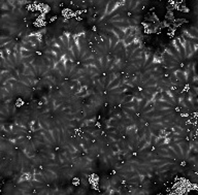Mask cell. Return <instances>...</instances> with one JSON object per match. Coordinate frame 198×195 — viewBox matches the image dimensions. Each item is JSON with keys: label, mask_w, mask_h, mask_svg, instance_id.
Listing matches in <instances>:
<instances>
[{"label": "cell", "mask_w": 198, "mask_h": 195, "mask_svg": "<svg viewBox=\"0 0 198 195\" xmlns=\"http://www.w3.org/2000/svg\"><path fill=\"white\" fill-rule=\"evenodd\" d=\"M61 40H62V42L64 43V46L66 49H69V34L68 33H65L62 35V37H61Z\"/></svg>", "instance_id": "1"}, {"label": "cell", "mask_w": 198, "mask_h": 195, "mask_svg": "<svg viewBox=\"0 0 198 195\" xmlns=\"http://www.w3.org/2000/svg\"><path fill=\"white\" fill-rule=\"evenodd\" d=\"M116 5H117V2H115V1H112V2H110V5H109V7L106 8V13H111L114 9H116Z\"/></svg>", "instance_id": "3"}, {"label": "cell", "mask_w": 198, "mask_h": 195, "mask_svg": "<svg viewBox=\"0 0 198 195\" xmlns=\"http://www.w3.org/2000/svg\"><path fill=\"white\" fill-rule=\"evenodd\" d=\"M142 51H141V48L139 47V48H137V49H135V51L131 54V57L134 59V58H137L139 55H140V53H141Z\"/></svg>", "instance_id": "6"}, {"label": "cell", "mask_w": 198, "mask_h": 195, "mask_svg": "<svg viewBox=\"0 0 198 195\" xmlns=\"http://www.w3.org/2000/svg\"><path fill=\"white\" fill-rule=\"evenodd\" d=\"M132 99H133V96H127V97H125L124 103L126 104V103H128V102H131V101H132Z\"/></svg>", "instance_id": "7"}, {"label": "cell", "mask_w": 198, "mask_h": 195, "mask_svg": "<svg viewBox=\"0 0 198 195\" xmlns=\"http://www.w3.org/2000/svg\"><path fill=\"white\" fill-rule=\"evenodd\" d=\"M33 180L34 181H37V182H43L44 178L41 175V173H35V174H33Z\"/></svg>", "instance_id": "5"}, {"label": "cell", "mask_w": 198, "mask_h": 195, "mask_svg": "<svg viewBox=\"0 0 198 195\" xmlns=\"http://www.w3.org/2000/svg\"><path fill=\"white\" fill-rule=\"evenodd\" d=\"M119 85H120L119 80H118V79H115L113 82H111V84H110V86H109V89H110V90H112V89H116V87H118Z\"/></svg>", "instance_id": "4"}, {"label": "cell", "mask_w": 198, "mask_h": 195, "mask_svg": "<svg viewBox=\"0 0 198 195\" xmlns=\"http://www.w3.org/2000/svg\"><path fill=\"white\" fill-rule=\"evenodd\" d=\"M171 149L173 150V152L176 154V155H178V156H183V154H182V150H181V147H179V145L178 144H174L172 147H171Z\"/></svg>", "instance_id": "2"}]
</instances>
